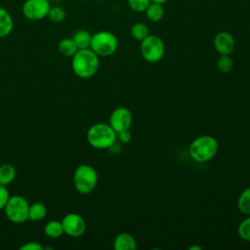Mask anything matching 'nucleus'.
<instances>
[{
    "instance_id": "13",
    "label": "nucleus",
    "mask_w": 250,
    "mask_h": 250,
    "mask_svg": "<svg viewBox=\"0 0 250 250\" xmlns=\"http://www.w3.org/2000/svg\"><path fill=\"white\" fill-rule=\"evenodd\" d=\"M14 29L12 15L4 7L0 6V39L7 37Z\"/></svg>"
},
{
    "instance_id": "17",
    "label": "nucleus",
    "mask_w": 250,
    "mask_h": 250,
    "mask_svg": "<svg viewBox=\"0 0 250 250\" xmlns=\"http://www.w3.org/2000/svg\"><path fill=\"white\" fill-rule=\"evenodd\" d=\"M16 178V168L10 163H4L0 166V185L9 186Z\"/></svg>"
},
{
    "instance_id": "21",
    "label": "nucleus",
    "mask_w": 250,
    "mask_h": 250,
    "mask_svg": "<svg viewBox=\"0 0 250 250\" xmlns=\"http://www.w3.org/2000/svg\"><path fill=\"white\" fill-rule=\"evenodd\" d=\"M130 32H131V36L137 41H142L149 34L148 28H147L146 24H145L144 22L134 23L131 27Z\"/></svg>"
},
{
    "instance_id": "10",
    "label": "nucleus",
    "mask_w": 250,
    "mask_h": 250,
    "mask_svg": "<svg viewBox=\"0 0 250 250\" xmlns=\"http://www.w3.org/2000/svg\"><path fill=\"white\" fill-rule=\"evenodd\" d=\"M132 113L131 111L124 106H119L113 109L109 116V125L117 133L129 130L132 124Z\"/></svg>"
},
{
    "instance_id": "12",
    "label": "nucleus",
    "mask_w": 250,
    "mask_h": 250,
    "mask_svg": "<svg viewBox=\"0 0 250 250\" xmlns=\"http://www.w3.org/2000/svg\"><path fill=\"white\" fill-rule=\"evenodd\" d=\"M113 247L115 250H135L137 248V242L132 234L121 232L115 236Z\"/></svg>"
},
{
    "instance_id": "3",
    "label": "nucleus",
    "mask_w": 250,
    "mask_h": 250,
    "mask_svg": "<svg viewBox=\"0 0 250 250\" xmlns=\"http://www.w3.org/2000/svg\"><path fill=\"white\" fill-rule=\"evenodd\" d=\"M219 144L217 140L209 135L200 136L194 139L188 147L191 158L197 162H206L211 160L217 153Z\"/></svg>"
},
{
    "instance_id": "15",
    "label": "nucleus",
    "mask_w": 250,
    "mask_h": 250,
    "mask_svg": "<svg viewBox=\"0 0 250 250\" xmlns=\"http://www.w3.org/2000/svg\"><path fill=\"white\" fill-rule=\"evenodd\" d=\"M72 40L76 44L78 50L79 49H87L90 48L92 34L86 29H78L72 35Z\"/></svg>"
},
{
    "instance_id": "25",
    "label": "nucleus",
    "mask_w": 250,
    "mask_h": 250,
    "mask_svg": "<svg viewBox=\"0 0 250 250\" xmlns=\"http://www.w3.org/2000/svg\"><path fill=\"white\" fill-rule=\"evenodd\" d=\"M239 236L246 241H250V217L244 219L238 226Z\"/></svg>"
},
{
    "instance_id": "29",
    "label": "nucleus",
    "mask_w": 250,
    "mask_h": 250,
    "mask_svg": "<svg viewBox=\"0 0 250 250\" xmlns=\"http://www.w3.org/2000/svg\"><path fill=\"white\" fill-rule=\"evenodd\" d=\"M188 250H201V247L199 245H192L188 247Z\"/></svg>"
},
{
    "instance_id": "5",
    "label": "nucleus",
    "mask_w": 250,
    "mask_h": 250,
    "mask_svg": "<svg viewBox=\"0 0 250 250\" xmlns=\"http://www.w3.org/2000/svg\"><path fill=\"white\" fill-rule=\"evenodd\" d=\"M118 47L116 36L107 30H100L92 34L90 49L99 57H109L115 53Z\"/></svg>"
},
{
    "instance_id": "8",
    "label": "nucleus",
    "mask_w": 250,
    "mask_h": 250,
    "mask_svg": "<svg viewBox=\"0 0 250 250\" xmlns=\"http://www.w3.org/2000/svg\"><path fill=\"white\" fill-rule=\"evenodd\" d=\"M51 3L49 0H25L21 7V13L28 21H41L47 18Z\"/></svg>"
},
{
    "instance_id": "11",
    "label": "nucleus",
    "mask_w": 250,
    "mask_h": 250,
    "mask_svg": "<svg viewBox=\"0 0 250 250\" xmlns=\"http://www.w3.org/2000/svg\"><path fill=\"white\" fill-rule=\"evenodd\" d=\"M214 48L220 55H229L234 47L235 41L233 36L228 31H220L214 37Z\"/></svg>"
},
{
    "instance_id": "9",
    "label": "nucleus",
    "mask_w": 250,
    "mask_h": 250,
    "mask_svg": "<svg viewBox=\"0 0 250 250\" xmlns=\"http://www.w3.org/2000/svg\"><path fill=\"white\" fill-rule=\"evenodd\" d=\"M61 222L62 225L63 233L70 237H79L86 231V222L79 214L68 213Z\"/></svg>"
},
{
    "instance_id": "22",
    "label": "nucleus",
    "mask_w": 250,
    "mask_h": 250,
    "mask_svg": "<svg viewBox=\"0 0 250 250\" xmlns=\"http://www.w3.org/2000/svg\"><path fill=\"white\" fill-rule=\"evenodd\" d=\"M65 16H66V14H65V11H64V9H63L62 7H60V6H51L47 18H48L52 22L59 23V22H62V21H64Z\"/></svg>"
},
{
    "instance_id": "4",
    "label": "nucleus",
    "mask_w": 250,
    "mask_h": 250,
    "mask_svg": "<svg viewBox=\"0 0 250 250\" xmlns=\"http://www.w3.org/2000/svg\"><path fill=\"white\" fill-rule=\"evenodd\" d=\"M98 184V174L94 167L88 164L79 165L73 173V185L75 189L82 193L92 192Z\"/></svg>"
},
{
    "instance_id": "14",
    "label": "nucleus",
    "mask_w": 250,
    "mask_h": 250,
    "mask_svg": "<svg viewBox=\"0 0 250 250\" xmlns=\"http://www.w3.org/2000/svg\"><path fill=\"white\" fill-rule=\"evenodd\" d=\"M47 216V207L42 202H34L28 208V220L32 222L42 221Z\"/></svg>"
},
{
    "instance_id": "20",
    "label": "nucleus",
    "mask_w": 250,
    "mask_h": 250,
    "mask_svg": "<svg viewBox=\"0 0 250 250\" xmlns=\"http://www.w3.org/2000/svg\"><path fill=\"white\" fill-rule=\"evenodd\" d=\"M237 207L241 213L250 215V188H247L240 193L237 199Z\"/></svg>"
},
{
    "instance_id": "2",
    "label": "nucleus",
    "mask_w": 250,
    "mask_h": 250,
    "mask_svg": "<svg viewBox=\"0 0 250 250\" xmlns=\"http://www.w3.org/2000/svg\"><path fill=\"white\" fill-rule=\"evenodd\" d=\"M117 139L116 132L107 123L93 124L87 131V141L91 146L97 149L111 147Z\"/></svg>"
},
{
    "instance_id": "7",
    "label": "nucleus",
    "mask_w": 250,
    "mask_h": 250,
    "mask_svg": "<svg viewBox=\"0 0 250 250\" xmlns=\"http://www.w3.org/2000/svg\"><path fill=\"white\" fill-rule=\"evenodd\" d=\"M141 55L147 62H159L165 53V46L162 39L154 34H148L141 41Z\"/></svg>"
},
{
    "instance_id": "28",
    "label": "nucleus",
    "mask_w": 250,
    "mask_h": 250,
    "mask_svg": "<svg viewBox=\"0 0 250 250\" xmlns=\"http://www.w3.org/2000/svg\"><path fill=\"white\" fill-rule=\"evenodd\" d=\"M117 138L122 142V143H129L131 141V133L129 130H125L122 132H119L116 134Z\"/></svg>"
},
{
    "instance_id": "26",
    "label": "nucleus",
    "mask_w": 250,
    "mask_h": 250,
    "mask_svg": "<svg viewBox=\"0 0 250 250\" xmlns=\"http://www.w3.org/2000/svg\"><path fill=\"white\" fill-rule=\"evenodd\" d=\"M9 197H10V192L6 188V186L0 185V210L4 209Z\"/></svg>"
},
{
    "instance_id": "18",
    "label": "nucleus",
    "mask_w": 250,
    "mask_h": 250,
    "mask_svg": "<svg viewBox=\"0 0 250 250\" xmlns=\"http://www.w3.org/2000/svg\"><path fill=\"white\" fill-rule=\"evenodd\" d=\"M44 233L50 238H59L63 233V229L61 221H50L44 227Z\"/></svg>"
},
{
    "instance_id": "30",
    "label": "nucleus",
    "mask_w": 250,
    "mask_h": 250,
    "mask_svg": "<svg viewBox=\"0 0 250 250\" xmlns=\"http://www.w3.org/2000/svg\"><path fill=\"white\" fill-rule=\"evenodd\" d=\"M168 0H150V2H153V3H158V4H163L165 2H167Z\"/></svg>"
},
{
    "instance_id": "1",
    "label": "nucleus",
    "mask_w": 250,
    "mask_h": 250,
    "mask_svg": "<svg viewBox=\"0 0 250 250\" xmlns=\"http://www.w3.org/2000/svg\"><path fill=\"white\" fill-rule=\"evenodd\" d=\"M99 56L90 48L79 49L71 57V68L76 76L87 79L94 76L100 66Z\"/></svg>"
},
{
    "instance_id": "23",
    "label": "nucleus",
    "mask_w": 250,
    "mask_h": 250,
    "mask_svg": "<svg viewBox=\"0 0 250 250\" xmlns=\"http://www.w3.org/2000/svg\"><path fill=\"white\" fill-rule=\"evenodd\" d=\"M217 67L220 72L228 73L232 67V60L229 55H221L217 61Z\"/></svg>"
},
{
    "instance_id": "16",
    "label": "nucleus",
    "mask_w": 250,
    "mask_h": 250,
    "mask_svg": "<svg viewBox=\"0 0 250 250\" xmlns=\"http://www.w3.org/2000/svg\"><path fill=\"white\" fill-rule=\"evenodd\" d=\"M58 50L61 55L67 58H71L77 52L78 48L74 43V41L72 40V38L65 37L60 40L58 44Z\"/></svg>"
},
{
    "instance_id": "27",
    "label": "nucleus",
    "mask_w": 250,
    "mask_h": 250,
    "mask_svg": "<svg viewBox=\"0 0 250 250\" xmlns=\"http://www.w3.org/2000/svg\"><path fill=\"white\" fill-rule=\"evenodd\" d=\"M20 249L21 250H44V247L36 241H29L22 244L20 247Z\"/></svg>"
},
{
    "instance_id": "6",
    "label": "nucleus",
    "mask_w": 250,
    "mask_h": 250,
    "mask_svg": "<svg viewBox=\"0 0 250 250\" xmlns=\"http://www.w3.org/2000/svg\"><path fill=\"white\" fill-rule=\"evenodd\" d=\"M28 201L21 195H10L4 212L7 219L14 224H21L28 220Z\"/></svg>"
},
{
    "instance_id": "19",
    "label": "nucleus",
    "mask_w": 250,
    "mask_h": 250,
    "mask_svg": "<svg viewBox=\"0 0 250 250\" xmlns=\"http://www.w3.org/2000/svg\"><path fill=\"white\" fill-rule=\"evenodd\" d=\"M145 13H146V16L148 21L156 22V21H159L163 18L164 9L162 7V4L150 2L148 7L146 9Z\"/></svg>"
},
{
    "instance_id": "24",
    "label": "nucleus",
    "mask_w": 250,
    "mask_h": 250,
    "mask_svg": "<svg viewBox=\"0 0 250 250\" xmlns=\"http://www.w3.org/2000/svg\"><path fill=\"white\" fill-rule=\"evenodd\" d=\"M128 6L131 10L137 13L145 12L146 9L150 4V0H128Z\"/></svg>"
}]
</instances>
